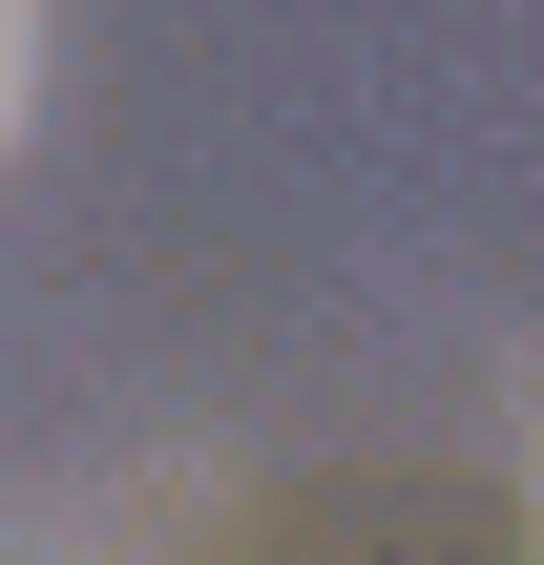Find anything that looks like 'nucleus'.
I'll return each instance as SVG.
<instances>
[{"label":"nucleus","mask_w":544,"mask_h":565,"mask_svg":"<svg viewBox=\"0 0 544 565\" xmlns=\"http://www.w3.org/2000/svg\"><path fill=\"white\" fill-rule=\"evenodd\" d=\"M21 105H42V21L0 0V147H21Z\"/></svg>","instance_id":"obj_1"}]
</instances>
